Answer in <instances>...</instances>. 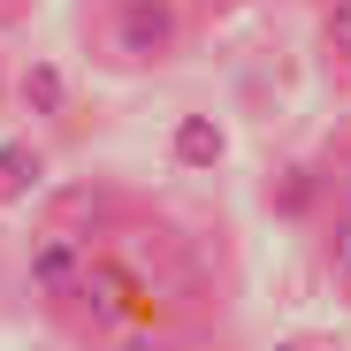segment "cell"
<instances>
[{
    "instance_id": "6da1fadb",
    "label": "cell",
    "mask_w": 351,
    "mask_h": 351,
    "mask_svg": "<svg viewBox=\"0 0 351 351\" xmlns=\"http://www.w3.org/2000/svg\"><path fill=\"white\" fill-rule=\"evenodd\" d=\"M184 46V8L176 0H107V16L92 31V53L114 69H153Z\"/></svg>"
},
{
    "instance_id": "7a4b0ae2",
    "label": "cell",
    "mask_w": 351,
    "mask_h": 351,
    "mask_svg": "<svg viewBox=\"0 0 351 351\" xmlns=\"http://www.w3.org/2000/svg\"><path fill=\"white\" fill-rule=\"evenodd\" d=\"M138 306H145V275H138V260H123V252H92L77 298H69L62 313H69L77 336H123V328H138Z\"/></svg>"
},
{
    "instance_id": "3957f363",
    "label": "cell",
    "mask_w": 351,
    "mask_h": 351,
    "mask_svg": "<svg viewBox=\"0 0 351 351\" xmlns=\"http://www.w3.org/2000/svg\"><path fill=\"white\" fill-rule=\"evenodd\" d=\"M84 260H92V252L69 237V229H38V237H31V267H23V275H31L38 298L62 313V306L77 298V282H84Z\"/></svg>"
},
{
    "instance_id": "277c9868",
    "label": "cell",
    "mask_w": 351,
    "mask_h": 351,
    "mask_svg": "<svg viewBox=\"0 0 351 351\" xmlns=\"http://www.w3.org/2000/svg\"><path fill=\"white\" fill-rule=\"evenodd\" d=\"M267 206H275V221H313L321 206H336V191H328V176L313 160H298V168H275Z\"/></svg>"
},
{
    "instance_id": "5b68a950",
    "label": "cell",
    "mask_w": 351,
    "mask_h": 351,
    "mask_svg": "<svg viewBox=\"0 0 351 351\" xmlns=\"http://www.w3.org/2000/svg\"><path fill=\"white\" fill-rule=\"evenodd\" d=\"M31 191H46V153L31 138H8L0 145V206H23Z\"/></svg>"
},
{
    "instance_id": "8992f818",
    "label": "cell",
    "mask_w": 351,
    "mask_h": 351,
    "mask_svg": "<svg viewBox=\"0 0 351 351\" xmlns=\"http://www.w3.org/2000/svg\"><path fill=\"white\" fill-rule=\"evenodd\" d=\"M168 145H176L184 168H214V160H221V123H214V114H184Z\"/></svg>"
},
{
    "instance_id": "52a82bcc",
    "label": "cell",
    "mask_w": 351,
    "mask_h": 351,
    "mask_svg": "<svg viewBox=\"0 0 351 351\" xmlns=\"http://www.w3.org/2000/svg\"><path fill=\"white\" fill-rule=\"evenodd\" d=\"M321 267H328V282L351 298V199H336V214H328V229H321Z\"/></svg>"
},
{
    "instance_id": "ba28073f",
    "label": "cell",
    "mask_w": 351,
    "mask_h": 351,
    "mask_svg": "<svg viewBox=\"0 0 351 351\" xmlns=\"http://www.w3.org/2000/svg\"><path fill=\"white\" fill-rule=\"evenodd\" d=\"M23 107H31V114H62V107H69V84H62V69L31 62V69H23Z\"/></svg>"
},
{
    "instance_id": "9c48e42d",
    "label": "cell",
    "mask_w": 351,
    "mask_h": 351,
    "mask_svg": "<svg viewBox=\"0 0 351 351\" xmlns=\"http://www.w3.org/2000/svg\"><path fill=\"white\" fill-rule=\"evenodd\" d=\"M321 38H328V53L351 69V0H328L321 8Z\"/></svg>"
}]
</instances>
